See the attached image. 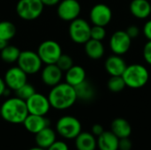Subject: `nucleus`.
<instances>
[{"instance_id": "nucleus-8", "label": "nucleus", "mask_w": 151, "mask_h": 150, "mask_svg": "<svg viewBox=\"0 0 151 150\" xmlns=\"http://www.w3.org/2000/svg\"><path fill=\"white\" fill-rule=\"evenodd\" d=\"M91 26L89 23L81 18L71 21L69 26V36L71 40L78 44H85L90 39Z\"/></svg>"}, {"instance_id": "nucleus-30", "label": "nucleus", "mask_w": 151, "mask_h": 150, "mask_svg": "<svg viewBox=\"0 0 151 150\" xmlns=\"http://www.w3.org/2000/svg\"><path fill=\"white\" fill-rule=\"evenodd\" d=\"M106 36V30L105 27L101 26H95L91 27L90 30V39L97 40V41H103Z\"/></svg>"}, {"instance_id": "nucleus-36", "label": "nucleus", "mask_w": 151, "mask_h": 150, "mask_svg": "<svg viewBox=\"0 0 151 150\" xmlns=\"http://www.w3.org/2000/svg\"><path fill=\"white\" fill-rule=\"evenodd\" d=\"M143 34L148 41H151V19L148 20L143 26Z\"/></svg>"}, {"instance_id": "nucleus-3", "label": "nucleus", "mask_w": 151, "mask_h": 150, "mask_svg": "<svg viewBox=\"0 0 151 150\" xmlns=\"http://www.w3.org/2000/svg\"><path fill=\"white\" fill-rule=\"evenodd\" d=\"M122 78L127 88L133 89L142 88L149 81L150 73L148 69L141 64H132L127 65Z\"/></svg>"}, {"instance_id": "nucleus-22", "label": "nucleus", "mask_w": 151, "mask_h": 150, "mask_svg": "<svg viewBox=\"0 0 151 150\" xmlns=\"http://www.w3.org/2000/svg\"><path fill=\"white\" fill-rule=\"evenodd\" d=\"M65 82L75 87L86 80V71L81 65H73L69 70L65 72Z\"/></svg>"}, {"instance_id": "nucleus-5", "label": "nucleus", "mask_w": 151, "mask_h": 150, "mask_svg": "<svg viewBox=\"0 0 151 150\" xmlns=\"http://www.w3.org/2000/svg\"><path fill=\"white\" fill-rule=\"evenodd\" d=\"M43 8L44 5L41 0H19L16 12L24 20H34L42 15Z\"/></svg>"}, {"instance_id": "nucleus-26", "label": "nucleus", "mask_w": 151, "mask_h": 150, "mask_svg": "<svg viewBox=\"0 0 151 150\" xmlns=\"http://www.w3.org/2000/svg\"><path fill=\"white\" fill-rule=\"evenodd\" d=\"M16 34L15 25L8 20L0 21V39L9 42Z\"/></svg>"}, {"instance_id": "nucleus-15", "label": "nucleus", "mask_w": 151, "mask_h": 150, "mask_svg": "<svg viewBox=\"0 0 151 150\" xmlns=\"http://www.w3.org/2000/svg\"><path fill=\"white\" fill-rule=\"evenodd\" d=\"M22 124L27 132L36 134L42 129L48 127L50 126V121L45 116L28 114Z\"/></svg>"}, {"instance_id": "nucleus-21", "label": "nucleus", "mask_w": 151, "mask_h": 150, "mask_svg": "<svg viewBox=\"0 0 151 150\" xmlns=\"http://www.w3.org/2000/svg\"><path fill=\"white\" fill-rule=\"evenodd\" d=\"M75 148L77 150H96L97 144L96 136L88 132H81L74 139Z\"/></svg>"}, {"instance_id": "nucleus-31", "label": "nucleus", "mask_w": 151, "mask_h": 150, "mask_svg": "<svg viewBox=\"0 0 151 150\" xmlns=\"http://www.w3.org/2000/svg\"><path fill=\"white\" fill-rule=\"evenodd\" d=\"M132 148L133 142L129 137L121 138L119 140V150H132Z\"/></svg>"}, {"instance_id": "nucleus-34", "label": "nucleus", "mask_w": 151, "mask_h": 150, "mask_svg": "<svg viewBox=\"0 0 151 150\" xmlns=\"http://www.w3.org/2000/svg\"><path fill=\"white\" fill-rule=\"evenodd\" d=\"M126 32L128 34V36L133 40V39L137 38L139 36V34H140V28L137 26L132 25V26H129L127 28Z\"/></svg>"}, {"instance_id": "nucleus-19", "label": "nucleus", "mask_w": 151, "mask_h": 150, "mask_svg": "<svg viewBox=\"0 0 151 150\" xmlns=\"http://www.w3.org/2000/svg\"><path fill=\"white\" fill-rule=\"evenodd\" d=\"M111 131L119 138L130 137L132 134L131 124L123 118H117L112 120L111 124Z\"/></svg>"}, {"instance_id": "nucleus-9", "label": "nucleus", "mask_w": 151, "mask_h": 150, "mask_svg": "<svg viewBox=\"0 0 151 150\" xmlns=\"http://www.w3.org/2000/svg\"><path fill=\"white\" fill-rule=\"evenodd\" d=\"M26 104L29 114L40 116H45L51 108L48 96L37 92L26 101Z\"/></svg>"}, {"instance_id": "nucleus-14", "label": "nucleus", "mask_w": 151, "mask_h": 150, "mask_svg": "<svg viewBox=\"0 0 151 150\" xmlns=\"http://www.w3.org/2000/svg\"><path fill=\"white\" fill-rule=\"evenodd\" d=\"M63 77V72L56 64L45 65L41 72L42 81L48 87H54L60 83Z\"/></svg>"}, {"instance_id": "nucleus-25", "label": "nucleus", "mask_w": 151, "mask_h": 150, "mask_svg": "<svg viewBox=\"0 0 151 150\" xmlns=\"http://www.w3.org/2000/svg\"><path fill=\"white\" fill-rule=\"evenodd\" d=\"M20 51L21 50L18 47L8 44L4 49L0 50V57L4 62L8 64H12L14 62H17Z\"/></svg>"}, {"instance_id": "nucleus-27", "label": "nucleus", "mask_w": 151, "mask_h": 150, "mask_svg": "<svg viewBox=\"0 0 151 150\" xmlns=\"http://www.w3.org/2000/svg\"><path fill=\"white\" fill-rule=\"evenodd\" d=\"M108 89L112 93H119L127 88L122 76H111L107 82Z\"/></svg>"}, {"instance_id": "nucleus-33", "label": "nucleus", "mask_w": 151, "mask_h": 150, "mask_svg": "<svg viewBox=\"0 0 151 150\" xmlns=\"http://www.w3.org/2000/svg\"><path fill=\"white\" fill-rule=\"evenodd\" d=\"M143 57L149 65H151V41H148L143 47Z\"/></svg>"}, {"instance_id": "nucleus-2", "label": "nucleus", "mask_w": 151, "mask_h": 150, "mask_svg": "<svg viewBox=\"0 0 151 150\" xmlns=\"http://www.w3.org/2000/svg\"><path fill=\"white\" fill-rule=\"evenodd\" d=\"M28 114L26 101L17 96L8 98L1 105L0 117L11 124H22Z\"/></svg>"}, {"instance_id": "nucleus-38", "label": "nucleus", "mask_w": 151, "mask_h": 150, "mask_svg": "<svg viewBox=\"0 0 151 150\" xmlns=\"http://www.w3.org/2000/svg\"><path fill=\"white\" fill-rule=\"evenodd\" d=\"M42 3L43 4V5H47V6H54L57 5L61 0H41Z\"/></svg>"}, {"instance_id": "nucleus-13", "label": "nucleus", "mask_w": 151, "mask_h": 150, "mask_svg": "<svg viewBox=\"0 0 151 150\" xmlns=\"http://www.w3.org/2000/svg\"><path fill=\"white\" fill-rule=\"evenodd\" d=\"M4 80L9 89L16 91L27 82V74L17 65L6 71Z\"/></svg>"}, {"instance_id": "nucleus-7", "label": "nucleus", "mask_w": 151, "mask_h": 150, "mask_svg": "<svg viewBox=\"0 0 151 150\" xmlns=\"http://www.w3.org/2000/svg\"><path fill=\"white\" fill-rule=\"evenodd\" d=\"M36 52L42 64L51 65L56 64L59 57L62 55V48L58 42L47 40L40 43Z\"/></svg>"}, {"instance_id": "nucleus-24", "label": "nucleus", "mask_w": 151, "mask_h": 150, "mask_svg": "<svg viewBox=\"0 0 151 150\" xmlns=\"http://www.w3.org/2000/svg\"><path fill=\"white\" fill-rule=\"evenodd\" d=\"M74 89L78 100L83 102H89L93 100L96 96V89L94 86L87 80H85L81 84L75 86Z\"/></svg>"}, {"instance_id": "nucleus-20", "label": "nucleus", "mask_w": 151, "mask_h": 150, "mask_svg": "<svg viewBox=\"0 0 151 150\" xmlns=\"http://www.w3.org/2000/svg\"><path fill=\"white\" fill-rule=\"evenodd\" d=\"M55 141H57L56 131L50 126L42 129L36 134H35V141L36 146L47 149Z\"/></svg>"}, {"instance_id": "nucleus-1", "label": "nucleus", "mask_w": 151, "mask_h": 150, "mask_svg": "<svg viewBox=\"0 0 151 150\" xmlns=\"http://www.w3.org/2000/svg\"><path fill=\"white\" fill-rule=\"evenodd\" d=\"M48 99L51 108L58 111H64L71 108L78 100L74 87L68 83H58L51 88Z\"/></svg>"}, {"instance_id": "nucleus-29", "label": "nucleus", "mask_w": 151, "mask_h": 150, "mask_svg": "<svg viewBox=\"0 0 151 150\" xmlns=\"http://www.w3.org/2000/svg\"><path fill=\"white\" fill-rule=\"evenodd\" d=\"M56 65L59 67V69L62 72H66L73 65V60L71 56L62 53V55L58 59Z\"/></svg>"}, {"instance_id": "nucleus-39", "label": "nucleus", "mask_w": 151, "mask_h": 150, "mask_svg": "<svg viewBox=\"0 0 151 150\" xmlns=\"http://www.w3.org/2000/svg\"><path fill=\"white\" fill-rule=\"evenodd\" d=\"M7 45H8V42L7 41L1 40L0 39V50H2L3 49H4Z\"/></svg>"}, {"instance_id": "nucleus-16", "label": "nucleus", "mask_w": 151, "mask_h": 150, "mask_svg": "<svg viewBox=\"0 0 151 150\" xmlns=\"http://www.w3.org/2000/svg\"><path fill=\"white\" fill-rule=\"evenodd\" d=\"M127 65L124 58L119 55H111L107 57L104 63V68L111 76H122Z\"/></svg>"}, {"instance_id": "nucleus-18", "label": "nucleus", "mask_w": 151, "mask_h": 150, "mask_svg": "<svg viewBox=\"0 0 151 150\" xmlns=\"http://www.w3.org/2000/svg\"><path fill=\"white\" fill-rule=\"evenodd\" d=\"M119 138L111 131H104L96 139L99 150H119Z\"/></svg>"}, {"instance_id": "nucleus-28", "label": "nucleus", "mask_w": 151, "mask_h": 150, "mask_svg": "<svg viewBox=\"0 0 151 150\" xmlns=\"http://www.w3.org/2000/svg\"><path fill=\"white\" fill-rule=\"evenodd\" d=\"M14 92H15L17 97H19V98H20V99H22L24 101H27L36 91H35V88H34V86L32 84L27 82L26 84H24L22 87H20L19 88H18Z\"/></svg>"}, {"instance_id": "nucleus-42", "label": "nucleus", "mask_w": 151, "mask_h": 150, "mask_svg": "<svg viewBox=\"0 0 151 150\" xmlns=\"http://www.w3.org/2000/svg\"><path fill=\"white\" fill-rule=\"evenodd\" d=\"M150 9H151V5H150Z\"/></svg>"}, {"instance_id": "nucleus-23", "label": "nucleus", "mask_w": 151, "mask_h": 150, "mask_svg": "<svg viewBox=\"0 0 151 150\" xmlns=\"http://www.w3.org/2000/svg\"><path fill=\"white\" fill-rule=\"evenodd\" d=\"M85 53L87 56L93 60L101 59L104 55V46L102 41L89 39L85 44Z\"/></svg>"}, {"instance_id": "nucleus-6", "label": "nucleus", "mask_w": 151, "mask_h": 150, "mask_svg": "<svg viewBox=\"0 0 151 150\" xmlns=\"http://www.w3.org/2000/svg\"><path fill=\"white\" fill-rule=\"evenodd\" d=\"M18 66L27 75L35 74L42 70V62L37 52L33 50H22L17 60Z\"/></svg>"}, {"instance_id": "nucleus-41", "label": "nucleus", "mask_w": 151, "mask_h": 150, "mask_svg": "<svg viewBox=\"0 0 151 150\" xmlns=\"http://www.w3.org/2000/svg\"><path fill=\"white\" fill-rule=\"evenodd\" d=\"M0 115H1V106H0Z\"/></svg>"}, {"instance_id": "nucleus-11", "label": "nucleus", "mask_w": 151, "mask_h": 150, "mask_svg": "<svg viewBox=\"0 0 151 150\" xmlns=\"http://www.w3.org/2000/svg\"><path fill=\"white\" fill-rule=\"evenodd\" d=\"M81 11V6L78 0H61L58 4V15L65 21L71 22L79 18Z\"/></svg>"}, {"instance_id": "nucleus-32", "label": "nucleus", "mask_w": 151, "mask_h": 150, "mask_svg": "<svg viewBox=\"0 0 151 150\" xmlns=\"http://www.w3.org/2000/svg\"><path fill=\"white\" fill-rule=\"evenodd\" d=\"M46 150H69V148L65 141H55Z\"/></svg>"}, {"instance_id": "nucleus-17", "label": "nucleus", "mask_w": 151, "mask_h": 150, "mask_svg": "<svg viewBox=\"0 0 151 150\" xmlns=\"http://www.w3.org/2000/svg\"><path fill=\"white\" fill-rule=\"evenodd\" d=\"M151 3L148 0H132L129 5L131 14L136 19H144L151 15Z\"/></svg>"}, {"instance_id": "nucleus-12", "label": "nucleus", "mask_w": 151, "mask_h": 150, "mask_svg": "<svg viewBox=\"0 0 151 150\" xmlns=\"http://www.w3.org/2000/svg\"><path fill=\"white\" fill-rule=\"evenodd\" d=\"M89 19L95 26L106 27L112 19L111 9L105 4H96L90 10Z\"/></svg>"}, {"instance_id": "nucleus-10", "label": "nucleus", "mask_w": 151, "mask_h": 150, "mask_svg": "<svg viewBox=\"0 0 151 150\" xmlns=\"http://www.w3.org/2000/svg\"><path fill=\"white\" fill-rule=\"evenodd\" d=\"M132 45V39L126 31L118 30L114 32L110 39V48L113 54L122 56L128 52Z\"/></svg>"}, {"instance_id": "nucleus-37", "label": "nucleus", "mask_w": 151, "mask_h": 150, "mask_svg": "<svg viewBox=\"0 0 151 150\" xmlns=\"http://www.w3.org/2000/svg\"><path fill=\"white\" fill-rule=\"evenodd\" d=\"M6 89H7V87L4 82V78L0 77V96H4Z\"/></svg>"}, {"instance_id": "nucleus-35", "label": "nucleus", "mask_w": 151, "mask_h": 150, "mask_svg": "<svg viewBox=\"0 0 151 150\" xmlns=\"http://www.w3.org/2000/svg\"><path fill=\"white\" fill-rule=\"evenodd\" d=\"M104 132V129L103 126L100 124H95V125H93V126L91 128V133L96 137L100 136Z\"/></svg>"}, {"instance_id": "nucleus-4", "label": "nucleus", "mask_w": 151, "mask_h": 150, "mask_svg": "<svg viewBox=\"0 0 151 150\" xmlns=\"http://www.w3.org/2000/svg\"><path fill=\"white\" fill-rule=\"evenodd\" d=\"M56 132L64 139L74 140L81 132V123L73 116H63L56 123Z\"/></svg>"}, {"instance_id": "nucleus-40", "label": "nucleus", "mask_w": 151, "mask_h": 150, "mask_svg": "<svg viewBox=\"0 0 151 150\" xmlns=\"http://www.w3.org/2000/svg\"><path fill=\"white\" fill-rule=\"evenodd\" d=\"M27 150H46V149H42V148H40V147H38V146H36V147L31 148V149H27Z\"/></svg>"}]
</instances>
